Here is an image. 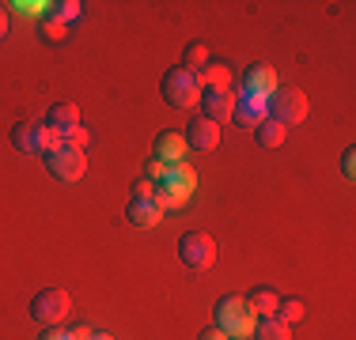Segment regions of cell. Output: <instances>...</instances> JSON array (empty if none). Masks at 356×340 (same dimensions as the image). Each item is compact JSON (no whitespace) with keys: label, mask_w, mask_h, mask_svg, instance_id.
<instances>
[{"label":"cell","mask_w":356,"mask_h":340,"mask_svg":"<svg viewBox=\"0 0 356 340\" xmlns=\"http://www.w3.org/2000/svg\"><path fill=\"white\" fill-rule=\"evenodd\" d=\"M76 125H80V106L76 102H54V106L46 110V129H54L57 136H69Z\"/></svg>","instance_id":"obj_13"},{"label":"cell","mask_w":356,"mask_h":340,"mask_svg":"<svg viewBox=\"0 0 356 340\" xmlns=\"http://www.w3.org/2000/svg\"><path fill=\"white\" fill-rule=\"evenodd\" d=\"M159 189H156V201L159 208H182V204H190L193 197V189H197V170H193L190 163H175V167H167L163 170V178H159Z\"/></svg>","instance_id":"obj_2"},{"label":"cell","mask_w":356,"mask_h":340,"mask_svg":"<svg viewBox=\"0 0 356 340\" xmlns=\"http://www.w3.org/2000/svg\"><path fill=\"white\" fill-rule=\"evenodd\" d=\"M201 117H209V121H227L235 110V95L232 91H201Z\"/></svg>","instance_id":"obj_14"},{"label":"cell","mask_w":356,"mask_h":340,"mask_svg":"<svg viewBox=\"0 0 356 340\" xmlns=\"http://www.w3.org/2000/svg\"><path fill=\"white\" fill-rule=\"evenodd\" d=\"M125 219H129L133 227H144V231H148V227H156L159 219H163V208L152 197H133L125 204Z\"/></svg>","instance_id":"obj_15"},{"label":"cell","mask_w":356,"mask_h":340,"mask_svg":"<svg viewBox=\"0 0 356 340\" xmlns=\"http://www.w3.org/2000/svg\"><path fill=\"white\" fill-rule=\"evenodd\" d=\"M239 340H250V337H239Z\"/></svg>","instance_id":"obj_33"},{"label":"cell","mask_w":356,"mask_h":340,"mask_svg":"<svg viewBox=\"0 0 356 340\" xmlns=\"http://www.w3.org/2000/svg\"><path fill=\"white\" fill-rule=\"evenodd\" d=\"M197 83H201V91H232V68L224 61H209L197 72Z\"/></svg>","instance_id":"obj_16"},{"label":"cell","mask_w":356,"mask_h":340,"mask_svg":"<svg viewBox=\"0 0 356 340\" xmlns=\"http://www.w3.org/2000/svg\"><path fill=\"white\" fill-rule=\"evenodd\" d=\"M163 163H159V159H148V163H144V178H152V182H159V178H163Z\"/></svg>","instance_id":"obj_28"},{"label":"cell","mask_w":356,"mask_h":340,"mask_svg":"<svg viewBox=\"0 0 356 340\" xmlns=\"http://www.w3.org/2000/svg\"><path fill=\"white\" fill-rule=\"evenodd\" d=\"M269 99H261V95H250V91H235V110H232V117L239 125H247V129H258L261 121L269 117V106H266Z\"/></svg>","instance_id":"obj_9"},{"label":"cell","mask_w":356,"mask_h":340,"mask_svg":"<svg viewBox=\"0 0 356 340\" xmlns=\"http://www.w3.org/2000/svg\"><path fill=\"white\" fill-rule=\"evenodd\" d=\"M341 170H345V178H356V151L353 148H345V155H341Z\"/></svg>","instance_id":"obj_27"},{"label":"cell","mask_w":356,"mask_h":340,"mask_svg":"<svg viewBox=\"0 0 356 340\" xmlns=\"http://www.w3.org/2000/svg\"><path fill=\"white\" fill-rule=\"evenodd\" d=\"M284 136H288V129H284L281 121H273V117H266V121H261L258 129H254V140H258V148H266V151L281 148Z\"/></svg>","instance_id":"obj_18"},{"label":"cell","mask_w":356,"mask_h":340,"mask_svg":"<svg viewBox=\"0 0 356 340\" xmlns=\"http://www.w3.org/2000/svg\"><path fill=\"white\" fill-rule=\"evenodd\" d=\"M269 117H273V121H281L284 129L288 125H300L303 117H307V95H303L300 87H277L273 95H269Z\"/></svg>","instance_id":"obj_8"},{"label":"cell","mask_w":356,"mask_h":340,"mask_svg":"<svg viewBox=\"0 0 356 340\" xmlns=\"http://www.w3.org/2000/svg\"><path fill=\"white\" fill-rule=\"evenodd\" d=\"M88 340H114V337H110V333H91Z\"/></svg>","instance_id":"obj_32"},{"label":"cell","mask_w":356,"mask_h":340,"mask_svg":"<svg viewBox=\"0 0 356 340\" xmlns=\"http://www.w3.org/2000/svg\"><path fill=\"white\" fill-rule=\"evenodd\" d=\"M159 95L167 99V106H171V110H190V106H197V99H201L197 72H190V68H182V65L167 68L163 83H159Z\"/></svg>","instance_id":"obj_3"},{"label":"cell","mask_w":356,"mask_h":340,"mask_svg":"<svg viewBox=\"0 0 356 340\" xmlns=\"http://www.w3.org/2000/svg\"><path fill=\"white\" fill-rule=\"evenodd\" d=\"M250 340H292V329H288L281 318H258Z\"/></svg>","instance_id":"obj_19"},{"label":"cell","mask_w":356,"mask_h":340,"mask_svg":"<svg viewBox=\"0 0 356 340\" xmlns=\"http://www.w3.org/2000/svg\"><path fill=\"white\" fill-rule=\"evenodd\" d=\"M49 8H54L49 15H54V19H61L65 27H69V23H76V19L83 15V4H80V0H61V4H49Z\"/></svg>","instance_id":"obj_21"},{"label":"cell","mask_w":356,"mask_h":340,"mask_svg":"<svg viewBox=\"0 0 356 340\" xmlns=\"http://www.w3.org/2000/svg\"><path fill=\"white\" fill-rule=\"evenodd\" d=\"M277 87H281V83H277V68L266 65V61L250 65L247 72H243V83H239V91H250V95H261V99H269Z\"/></svg>","instance_id":"obj_11"},{"label":"cell","mask_w":356,"mask_h":340,"mask_svg":"<svg viewBox=\"0 0 356 340\" xmlns=\"http://www.w3.org/2000/svg\"><path fill=\"white\" fill-rule=\"evenodd\" d=\"M38 340H72V329H65V325H46Z\"/></svg>","instance_id":"obj_25"},{"label":"cell","mask_w":356,"mask_h":340,"mask_svg":"<svg viewBox=\"0 0 356 340\" xmlns=\"http://www.w3.org/2000/svg\"><path fill=\"white\" fill-rule=\"evenodd\" d=\"M250 310L258 314V318H277V306H281V295L273 291V287H254L247 295Z\"/></svg>","instance_id":"obj_17"},{"label":"cell","mask_w":356,"mask_h":340,"mask_svg":"<svg viewBox=\"0 0 356 340\" xmlns=\"http://www.w3.org/2000/svg\"><path fill=\"white\" fill-rule=\"evenodd\" d=\"M254 321H258V314L250 310L247 295H224V299L213 306V325H216L227 340L250 337V333H254Z\"/></svg>","instance_id":"obj_1"},{"label":"cell","mask_w":356,"mask_h":340,"mask_svg":"<svg viewBox=\"0 0 356 340\" xmlns=\"http://www.w3.org/2000/svg\"><path fill=\"white\" fill-rule=\"evenodd\" d=\"M303 314H307L303 299H281V306H277V318H281L284 325H292V321H303Z\"/></svg>","instance_id":"obj_23"},{"label":"cell","mask_w":356,"mask_h":340,"mask_svg":"<svg viewBox=\"0 0 356 340\" xmlns=\"http://www.w3.org/2000/svg\"><path fill=\"white\" fill-rule=\"evenodd\" d=\"M8 34V4H0V38Z\"/></svg>","instance_id":"obj_31"},{"label":"cell","mask_w":356,"mask_h":340,"mask_svg":"<svg viewBox=\"0 0 356 340\" xmlns=\"http://www.w3.org/2000/svg\"><path fill=\"white\" fill-rule=\"evenodd\" d=\"M182 140H186V148H193V151H216L220 148V125L197 114V117H190Z\"/></svg>","instance_id":"obj_10"},{"label":"cell","mask_w":356,"mask_h":340,"mask_svg":"<svg viewBox=\"0 0 356 340\" xmlns=\"http://www.w3.org/2000/svg\"><path fill=\"white\" fill-rule=\"evenodd\" d=\"M178 261L193 272H205L216 265V238L209 231H186L178 238Z\"/></svg>","instance_id":"obj_4"},{"label":"cell","mask_w":356,"mask_h":340,"mask_svg":"<svg viewBox=\"0 0 356 340\" xmlns=\"http://www.w3.org/2000/svg\"><path fill=\"white\" fill-rule=\"evenodd\" d=\"M186 140L182 133H159L156 144H152V159H159L163 167H175V163H186Z\"/></svg>","instance_id":"obj_12"},{"label":"cell","mask_w":356,"mask_h":340,"mask_svg":"<svg viewBox=\"0 0 356 340\" xmlns=\"http://www.w3.org/2000/svg\"><path fill=\"white\" fill-rule=\"evenodd\" d=\"M205 65H209V49L201 46V42L186 46V53H182V68H190V72H201Z\"/></svg>","instance_id":"obj_22"},{"label":"cell","mask_w":356,"mask_h":340,"mask_svg":"<svg viewBox=\"0 0 356 340\" xmlns=\"http://www.w3.org/2000/svg\"><path fill=\"white\" fill-rule=\"evenodd\" d=\"M38 34H42V42H49V46H61V42L69 38V27H65L61 19H54V15H42Z\"/></svg>","instance_id":"obj_20"},{"label":"cell","mask_w":356,"mask_h":340,"mask_svg":"<svg viewBox=\"0 0 356 340\" xmlns=\"http://www.w3.org/2000/svg\"><path fill=\"white\" fill-rule=\"evenodd\" d=\"M69 310H72V295L65 287H46V291H38L31 299V318L38 325H61L69 318Z\"/></svg>","instance_id":"obj_5"},{"label":"cell","mask_w":356,"mask_h":340,"mask_svg":"<svg viewBox=\"0 0 356 340\" xmlns=\"http://www.w3.org/2000/svg\"><path fill=\"white\" fill-rule=\"evenodd\" d=\"M46 170L57 178V182H80L83 170H88V155H83L80 148H69V144H57V148H49L46 155Z\"/></svg>","instance_id":"obj_6"},{"label":"cell","mask_w":356,"mask_h":340,"mask_svg":"<svg viewBox=\"0 0 356 340\" xmlns=\"http://www.w3.org/2000/svg\"><path fill=\"white\" fill-rule=\"evenodd\" d=\"M156 189H159V185L152 182V178H140V182L133 185V197H156Z\"/></svg>","instance_id":"obj_26"},{"label":"cell","mask_w":356,"mask_h":340,"mask_svg":"<svg viewBox=\"0 0 356 340\" xmlns=\"http://www.w3.org/2000/svg\"><path fill=\"white\" fill-rule=\"evenodd\" d=\"M88 337H91L88 325H72V340H88Z\"/></svg>","instance_id":"obj_30"},{"label":"cell","mask_w":356,"mask_h":340,"mask_svg":"<svg viewBox=\"0 0 356 340\" xmlns=\"http://www.w3.org/2000/svg\"><path fill=\"white\" fill-rule=\"evenodd\" d=\"M88 140H91V133L83 129V125H76V129H72L69 136H65V144H69V148H80V151L88 148Z\"/></svg>","instance_id":"obj_24"},{"label":"cell","mask_w":356,"mask_h":340,"mask_svg":"<svg viewBox=\"0 0 356 340\" xmlns=\"http://www.w3.org/2000/svg\"><path fill=\"white\" fill-rule=\"evenodd\" d=\"M12 144H15V151H23V155H46L49 148L61 144V136H57L54 129H46V121H19L12 129Z\"/></svg>","instance_id":"obj_7"},{"label":"cell","mask_w":356,"mask_h":340,"mask_svg":"<svg viewBox=\"0 0 356 340\" xmlns=\"http://www.w3.org/2000/svg\"><path fill=\"white\" fill-rule=\"evenodd\" d=\"M197 340H227V337L220 333L216 325H205V329H201V333H197Z\"/></svg>","instance_id":"obj_29"}]
</instances>
